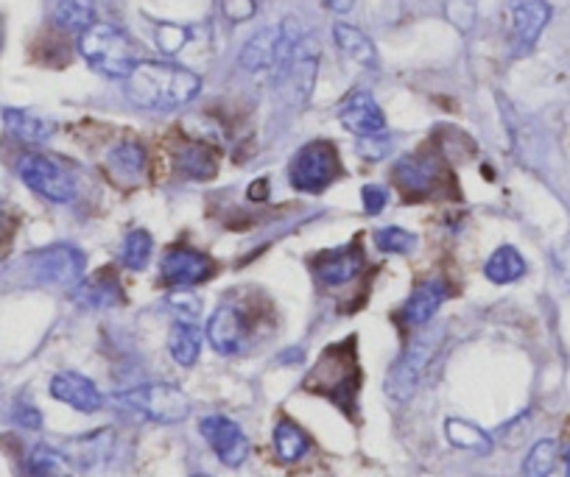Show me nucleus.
I'll return each mask as SVG.
<instances>
[{
	"mask_svg": "<svg viewBox=\"0 0 570 477\" xmlns=\"http://www.w3.org/2000/svg\"><path fill=\"white\" fill-rule=\"evenodd\" d=\"M338 151L333 142L314 140L294 153L288 166V182L299 193H322L338 177Z\"/></svg>",
	"mask_w": 570,
	"mask_h": 477,
	"instance_id": "obj_7",
	"label": "nucleus"
},
{
	"mask_svg": "<svg viewBox=\"0 0 570 477\" xmlns=\"http://www.w3.org/2000/svg\"><path fill=\"white\" fill-rule=\"evenodd\" d=\"M9 238H12V218H9V212L0 207V251L7 249Z\"/></svg>",
	"mask_w": 570,
	"mask_h": 477,
	"instance_id": "obj_40",
	"label": "nucleus"
},
{
	"mask_svg": "<svg viewBox=\"0 0 570 477\" xmlns=\"http://www.w3.org/2000/svg\"><path fill=\"white\" fill-rule=\"evenodd\" d=\"M222 12L235 23H240V20H249L255 14V0H222Z\"/></svg>",
	"mask_w": 570,
	"mask_h": 477,
	"instance_id": "obj_37",
	"label": "nucleus"
},
{
	"mask_svg": "<svg viewBox=\"0 0 570 477\" xmlns=\"http://www.w3.org/2000/svg\"><path fill=\"white\" fill-rule=\"evenodd\" d=\"M559 458V444L551 438H542L531 447V453L523 460V477H548L557 466Z\"/></svg>",
	"mask_w": 570,
	"mask_h": 477,
	"instance_id": "obj_32",
	"label": "nucleus"
},
{
	"mask_svg": "<svg viewBox=\"0 0 570 477\" xmlns=\"http://www.w3.org/2000/svg\"><path fill=\"white\" fill-rule=\"evenodd\" d=\"M185 40H188V31L177 29V26H160V29H157V46L166 53H177Z\"/></svg>",
	"mask_w": 570,
	"mask_h": 477,
	"instance_id": "obj_36",
	"label": "nucleus"
},
{
	"mask_svg": "<svg viewBox=\"0 0 570 477\" xmlns=\"http://www.w3.org/2000/svg\"><path fill=\"white\" fill-rule=\"evenodd\" d=\"M18 173L35 193L53 205H70L76 199V182L59 162L42 157V153H26L18 162Z\"/></svg>",
	"mask_w": 570,
	"mask_h": 477,
	"instance_id": "obj_8",
	"label": "nucleus"
},
{
	"mask_svg": "<svg viewBox=\"0 0 570 477\" xmlns=\"http://www.w3.org/2000/svg\"><path fill=\"white\" fill-rule=\"evenodd\" d=\"M14 421H18L20 427H29V430H40L42 414L35 408V405L18 403V408H14Z\"/></svg>",
	"mask_w": 570,
	"mask_h": 477,
	"instance_id": "obj_38",
	"label": "nucleus"
},
{
	"mask_svg": "<svg viewBox=\"0 0 570 477\" xmlns=\"http://www.w3.org/2000/svg\"><path fill=\"white\" fill-rule=\"evenodd\" d=\"M196 477H207V475H196Z\"/></svg>",
	"mask_w": 570,
	"mask_h": 477,
	"instance_id": "obj_43",
	"label": "nucleus"
},
{
	"mask_svg": "<svg viewBox=\"0 0 570 477\" xmlns=\"http://www.w3.org/2000/svg\"><path fill=\"white\" fill-rule=\"evenodd\" d=\"M448 296H451V290H448V285L442 282V279H428V282L416 285L414 294H411L409 301L403 305V312H400L403 325L409 327L431 325L436 312H440V307L448 301Z\"/></svg>",
	"mask_w": 570,
	"mask_h": 477,
	"instance_id": "obj_18",
	"label": "nucleus"
},
{
	"mask_svg": "<svg viewBox=\"0 0 570 477\" xmlns=\"http://www.w3.org/2000/svg\"><path fill=\"white\" fill-rule=\"evenodd\" d=\"M445 436L453 447L459 449H468V453H479L487 455L492 449V438L481 430L479 425L473 421H464V419H448L445 421Z\"/></svg>",
	"mask_w": 570,
	"mask_h": 477,
	"instance_id": "obj_30",
	"label": "nucleus"
},
{
	"mask_svg": "<svg viewBox=\"0 0 570 477\" xmlns=\"http://www.w3.org/2000/svg\"><path fill=\"white\" fill-rule=\"evenodd\" d=\"M564 466H568V477H570V447H568V453H564Z\"/></svg>",
	"mask_w": 570,
	"mask_h": 477,
	"instance_id": "obj_42",
	"label": "nucleus"
},
{
	"mask_svg": "<svg viewBox=\"0 0 570 477\" xmlns=\"http://www.w3.org/2000/svg\"><path fill=\"white\" fill-rule=\"evenodd\" d=\"M442 344V330L422 332V336H414L409 341V347L403 349L397 360L392 364L386 375V394L397 403H409L411 397L420 388L422 377H425L428 366L434 360L436 349Z\"/></svg>",
	"mask_w": 570,
	"mask_h": 477,
	"instance_id": "obj_4",
	"label": "nucleus"
},
{
	"mask_svg": "<svg viewBox=\"0 0 570 477\" xmlns=\"http://www.w3.org/2000/svg\"><path fill=\"white\" fill-rule=\"evenodd\" d=\"M199 430L224 466H233L235 469V466L244 464L246 455H249V438H246V433L240 430L238 421H233L229 416H222V414L205 416Z\"/></svg>",
	"mask_w": 570,
	"mask_h": 477,
	"instance_id": "obj_10",
	"label": "nucleus"
},
{
	"mask_svg": "<svg viewBox=\"0 0 570 477\" xmlns=\"http://www.w3.org/2000/svg\"><path fill=\"white\" fill-rule=\"evenodd\" d=\"M361 199H364L366 216H381L383 207H386L389 201V190L383 188V185H366V188L361 190Z\"/></svg>",
	"mask_w": 570,
	"mask_h": 477,
	"instance_id": "obj_35",
	"label": "nucleus"
},
{
	"mask_svg": "<svg viewBox=\"0 0 570 477\" xmlns=\"http://www.w3.org/2000/svg\"><path fill=\"white\" fill-rule=\"evenodd\" d=\"M51 20L57 29L85 34L90 26H96V3L92 0H57L51 9Z\"/></svg>",
	"mask_w": 570,
	"mask_h": 477,
	"instance_id": "obj_23",
	"label": "nucleus"
},
{
	"mask_svg": "<svg viewBox=\"0 0 570 477\" xmlns=\"http://www.w3.org/2000/svg\"><path fill=\"white\" fill-rule=\"evenodd\" d=\"M29 266L37 282L79 285L81 277H85L87 257L79 246L57 244L48 246V249L35 251V255L29 257Z\"/></svg>",
	"mask_w": 570,
	"mask_h": 477,
	"instance_id": "obj_9",
	"label": "nucleus"
},
{
	"mask_svg": "<svg viewBox=\"0 0 570 477\" xmlns=\"http://www.w3.org/2000/svg\"><path fill=\"white\" fill-rule=\"evenodd\" d=\"M333 37H336V46L342 48L344 57L353 59L361 68H377V51L364 31L353 29V26L347 23H336L333 26Z\"/></svg>",
	"mask_w": 570,
	"mask_h": 477,
	"instance_id": "obj_25",
	"label": "nucleus"
},
{
	"mask_svg": "<svg viewBox=\"0 0 570 477\" xmlns=\"http://www.w3.org/2000/svg\"><path fill=\"white\" fill-rule=\"evenodd\" d=\"M146 162H149V153L140 142H120L118 148H112L107 157L109 171L118 179H126V182H135L142 171H146Z\"/></svg>",
	"mask_w": 570,
	"mask_h": 477,
	"instance_id": "obj_26",
	"label": "nucleus"
},
{
	"mask_svg": "<svg viewBox=\"0 0 570 477\" xmlns=\"http://www.w3.org/2000/svg\"><path fill=\"white\" fill-rule=\"evenodd\" d=\"M168 352H171L174 364L194 366L202 352V330L196 318H177L171 327V338H168Z\"/></svg>",
	"mask_w": 570,
	"mask_h": 477,
	"instance_id": "obj_21",
	"label": "nucleus"
},
{
	"mask_svg": "<svg viewBox=\"0 0 570 477\" xmlns=\"http://www.w3.org/2000/svg\"><path fill=\"white\" fill-rule=\"evenodd\" d=\"M353 344H338V347L325 349L320 364L311 371L305 388L322 397H331L333 403H347L358 386V366H355V355L350 352Z\"/></svg>",
	"mask_w": 570,
	"mask_h": 477,
	"instance_id": "obj_6",
	"label": "nucleus"
},
{
	"mask_svg": "<svg viewBox=\"0 0 570 477\" xmlns=\"http://www.w3.org/2000/svg\"><path fill=\"white\" fill-rule=\"evenodd\" d=\"M246 316L235 305H222L207 321V341L218 355H235L244 347Z\"/></svg>",
	"mask_w": 570,
	"mask_h": 477,
	"instance_id": "obj_16",
	"label": "nucleus"
},
{
	"mask_svg": "<svg viewBox=\"0 0 570 477\" xmlns=\"http://www.w3.org/2000/svg\"><path fill=\"white\" fill-rule=\"evenodd\" d=\"M320 40L314 34H305L297 20H283V48L274 64L277 70V92L283 101L303 107L311 101L314 92L316 70H320Z\"/></svg>",
	"mask_w": 570,
	"mask_h": 477,
	"instance_id": "obj_2",
	"label": "nucleus"
},
{
	"mask_svg": "<svg viewBox=\"0 0 570 477\" xmlns=\"http://www.w3.org/2000/svg\"><path fill=\"white\" fill-rule=\"evenodd\" d=\"M79 447H76V460L81 466H90L92 460H101L104 458V447L109 444V433H96V436H87L79 438Z\"/></svg>",
	"mask_w": 570,
	"mask_h": 477,
	"instance_id": "obj_34",
	"label": "nucleus"
},
{
	"mask_svg": "<svg viewBox=\"0 0 570 477\" xmlns=\"http://www.w3.org/2000/svg\"><path fill=\"white\" fill-rule=\"evenodd\" d=\"M279 48H283V26L257 31L240 51V68L249 70V73L274 68L279 59Z\"/></svg>",
	"mask_w": 570,
	"mask_h": 477,
	"instance_id": "obj_19",
	"label": "nucleus"
},
{
	"mask_svg": "<svg viewBox=\"0 0 570 477\" xmlns=\"http://www.w3.org/2000/svg\"><path fill=\"white\" fill-rule=\"evenodd\" d=\"M525 274V260L514 246H498L484 266V277L495 285L518 282Z\"/></svg>",
	"mask_w": 570,
	"mask_h": 477,
	"instance_id": "obj_27",
	"label": "nucleus"
},
{
	"mask_svg": "<svg viewBox=\"0 0 570 477\" xmlns=\"http://www.w3.org/2000/svg\"><path fill=\"white\" fill-rule=\"evenodd\" d=\"M3 123L23 142H46L57 131L53 120L35 112H26V109H3Z\"/></svg>",
	"mask_w": 570,
	"mask_h": 477,
	"instance_id": "obj_24",
	"label": "nucleus"
},
{
	"mask_svg": "<svg viewBox=\"0 0 570 477\" xmlns=\"http://www.w3.org/2000/svg\"><path fill=\"white\" fill-rule=\"evenodd\" d=\"M26 477H70L73 475V466L70 458L62 449L51 447V444H37L31 447V453L26 455L23 464Z\"/></svg>",
	"mask_w": 570,
	"mask_h": 477,
	"instance_id": "obj_22",
	"label": "nucleus"
},
{
	"mask_svg": "<svg viewBox=\"0 0 570 477\" xmlns=\"http://www.w3.org/2000/svg\"><path fill=\"white\" fill-rule=\"evenodd\" d=\"M325 3L333 12H350V9L355 7V0H325Z\"/></svg>",
	"mask_w": 570,
	"mask_h": 477,
	"instance_id": "obj_41",
	"label": "nucleus"
},
{
	"mask_svg": "<svg viewBox=\"0 0 570 477\" xmlns=\"http://www.w3.org/2000/svg\"><path fill=\"white\" fill-rule=\"evenodd\" d=\"M76 305L87 307V310H107V307L118 305L124 296H120V285L115 279V274H96V277L85 279V282L76 285L73 294Z\"/></svg>",
	"mask_w": 570,
	"mask_h": 477,
	"instance_id": "obj_20",
	"label": "nucleus"
},
{
	"mask_svg": "<svg viewBox=\"0 0 570 477\" xmlns=\"http://www.w3.org/2000/svg\"><path fill=\"white\" fill-rule=\"evenodd\" d=\"M553 266H557L559 277L570 285V238H564L557 246V251H553Z\"/></svg>",
	"mask_w": 570,
	"mask_h": 477,
	"instance_id": "obj_39",
	"label": "nucleus"
},
{
	"mask_svg": "<svg viewBox=\"0 0 570 477\" xmlns=\"http://www.w3.org/2000/svg\"><path fill=\"white\" fill-rule=\"evenodd\" d=\"M51 397L70 405L79 414H96V410L104 408V397L98 386L90 377L79 375V371H59V375H53Z\"/></svg>",
	"mask_w": 570,
	"mask_h": 477,
	"instance_id": "obj_15",
	"label": "nucleus"
},
{
	"mask_svg": "<svg viewBox=\"0 0 570 477\" xmlns=\"http://www.w3.org/2000/svg\"><path fill=\"white\" fill-rule=\"evenodd\" d=\"M199 90V76L168 62H140L126 79V96L142 109H179L194 101Z\"/></svg>",
	"mask_w": 570,
	"mask_h": 477,
	"instance_id": "obj_1",
	"label": "nucleus"
},
{
	"mask_svg": "<svg viewBox=\"0 0 570 477\" xmlns=\"http://www.w3.org/2000/svg\"><path fill=\"white\" fill-rule=\"evenodd\" d=\"M364 268V251L358 244L338 246V249L322 251L314 260L316 277L325 285H344L350 279H355Z\"/></svg>",
	"mask_w": 570,
	"mask_h": 477,
	"instance_id": "obj_17",
	"label": "nucleus"
},
{
	"mask_svg": "<svg viewBox=\"0 0 570 477\" xmlns=\"http://www.w3.org/2000/svg\"><path fill=\"white\" fill-rule=\"evenodd\" d=\"M274 449H277L283 464H297L311 449V441L303 427L294 425L292 419H279L274 427Z\"/></svg>",
	"mask_w": 570,
	"mask_h": 477,
	"instance_id": "obj_29",
	"label": "nucleus"
},
{
	"mask_svg": "<svg viewBox=\"0 0 570 477\" xmlns=\"http://www.w3.org/2000/svg\"><path fill=\"white\" fill-rule=\"evenodd\" d=\"M394 179L405 196L425 199L434 193L442 182V162L428 153H409L394 166Z\"/></svg>",
	"mask_w": 570,
	"mask_h": 477,
	"instance_id": "obj_11",
	"label": "nucleus"
},
{
	"mask_svg": "<svg viewBox=\"0 0 570 477\" xmlns=\"http://www.w3.org/2000/svg\"><path fill=\"white\" fill-rule=\"evenodd\" d=\"M551 20V7L546 0H514L512 3V51L523 57L540 40L542 29Z\"/></svg>",
	"mask_w": 570,
	"mask_h": 477,
	"instance_id": "obj_13",
	"label": "nucleus"
},
{
	"mask_svg": "<svg viewBox=\"0 0 570 477\" xmlns=\"http://www.w3.org/2000/svg\"><path fill=\"white\" fill-rule=\"evenodd\" d=\"M375 246L386 255H409L416 246V235L403 227H383L375 232Z\"/></svg>",
	"mask_w": 570,
	"mask_h": 477,
	"instance_id": "obj_33",
	"label": "nucleus"
},
{
	"mask_svg": "<svg viewBox=\"0 0 570 477\" xmlns=\"http://www.w3.org/2000/svg\"><path fill=\"white\" fill-rule=\"evenodd\" d=\"M151 249H155V240L146 229H131L126 235L124 246H120V262H124L129 271H142L151 260Z\"/></svg>",
	"mask_w": 570,
	"mask_h": 477,
	"instance_id": "obj_31",
	"label": "nucleus"
},
{
	"mask_svg": "<svg viewBox=\"0 0 570 477\" xmlns=\"http://www.w3.org/2000/svg\"><path fill=\"white\" fill-rule=\"evenodd\" d=\"M177 168L188 179H196V182H207L218 173V157L213 148L202 146V142H194V146L183 148L177 157Z\"/></svg>",
	"mask_w": 570,
	"mask_h": 477,
	"instance_id": "obj_28",
	"label": "nucleus"
},
{
	"mask_svg": "<svg viewBox=\"0 0 570 477\" xmlns=\"http://www.w3.org/2000/svg\"><path fill=\"white\" fill-rule=\"evenodd\" d=\"M338 120H342L344 129L358 135L361 140H366V137H383V131H386V115L377 107L375 98L364 90L353 92L344 101V107L338 109Z\"/></svg>",
	"mask_w": 570,
	"mask_h": 477,
	"instance_id": "obj_14",
	"label": "nucleus"
},
{
	"mask_svg": "<svg viewBox=\"0 0 570 477\" xmlns=\"http://www.w3.org/2000/svg\"><path fill=\"white\" fill-rule=\"evenodd\" d=\"M213 260L205 255V251L188 249V246H174L163 255L160 274L168 285H177V288H185V285H199L205 279L213 277Z\"/></svg>",
	"mask_w": 570,
	"mask_h": 477,
	"instance_id": "obj_12",
	"label": "nucleus"
},
{
	"mask_svg": "<svg viewBox=\"0 0 570 477\" xmlns=\"http://www.w3.org/2000/svg\"><path fill=\"white\" fill-rule=\"evenodd\" d=\"M79 51L85 62L96 73L109 76V79H129L131 70L140 64L137 48L129 37L109 23H96L81 34Z\"/></svg>",
	"mask_w": 570,
	"mask_h": 477,
	"instance_id": "obj_3",
	"label": "nucleus"
},
{
	"mask_svg": "<svg viewBox=\"0 0 570 477\" xmlns=\"http://www.w3.org/2000/svg\"><path fill=\"white\" fill-rule=\"evenodd\" d=\"M115 399H118V405L135 410L142 419L157 421V425H179L190 414V399L177 386H168V382L137 386L131 391L118 394Z\"/></svg>",
	"mask_w": 570,
	"mask_h": 477,
	"instance_id": "obj_5",
	"label": "nucleus"
}]
</instances>
